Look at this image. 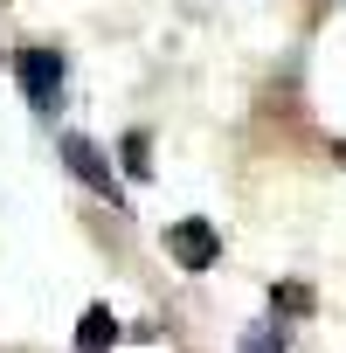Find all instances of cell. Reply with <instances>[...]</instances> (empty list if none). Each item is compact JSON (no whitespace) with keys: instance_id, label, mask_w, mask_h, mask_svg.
Instances as JSON below:
<instances>
[{"instance_id":"obj_4","label":"cell","mask_w":346,"mask_h":353,"mask_svg":"<svg viewBox=\"0 0 346 353\" xmlns=\"http://www.w3.org/2000/svg\"><path fill=\"white\" fill-rule=\"evenodd\" d=\"M77 346H83V353H111V346H118V319H111V305H90V312H83Z\"/></svg>"},{"instance_id":"obj_2","label":"cell","mask_w":346,"mask_h":353,"mask_svg":"<svg viewBox=\"0 0 346 353\" xmlns=\"http://www.w3.org/2000/svg\"><path fill=\"white\" fill-rule=\"evenodd\" d=\"M21 90H28L35 111H56V97H63V56L56 49H21Z\"/></svg>"},{"instance_id":"obj_3","label":"cell","mask_w":346,"mask_h":353,"mask_svg":"<svg viewBox=\"0 0 346 353\" xmlns=\"http://www.w3.org/2000/svg\"><path fill=\"white\" fill-rule=\"evenodd\" d=\"M63 159H70V173L90 188V194H104V201H118V181H111V159L90 145V139H63Z\"/></svg>"},{"instance_id":"obj_1","label":"cell","mask_w":346,"mask_h":353,"mask_svg":"<svg viewBox=\"0 0 346 353\" xmlns=\"http://www.w3.org/2000/svg\"><path fill=\"white\" fill-rule=\"evenodd\" d=\"M166 250H173V263H181V270H215L222 236H215V222L187 215V222H173V229H166Z\"/></svg>"},{"instance_id":"obj_6","label":"cell","mask_w":346,"mask_h":353,"mask_svg":"<svg viewBox=\"0 0 346 353\" xmlns=\"http://www.w3.org/2000/svg\"><path fill=\"white\" fill-rule=\"evenodd\" d=\"M277 312L305 319V312H312V291H305V284H277Z\"/></svg>"},{"instance_id":"obj_8","label":"cell","mask_w":346,"mask_h":353,"mask_svg":"<svg viewBox=\"0 0 346 353\" xmlns=\"http://www.w3.org/2000/svg\"><path fill=\"white\" fill-rule=\"evenodd\" d=\"M332 159H339V166H346V145H332Z\"/></svg>"},{"instance_id":"obj_5","label":"cell","mask_w":346,"mask_h":353,"mask_svg":"<svg viewBox=\"0 0 346 353\" xmlns=\"http://www.w3.org/2000/svg\"><path fill=\"white\" fill-rule=\"evenodd\" d=\"M125 173H132V181L152 173V139H145V132H125Z\"/></svg>"},{"instance_id":"obj_7","label":"cell","mask_w":346,"mask_h":353,"mask_svg":"<svg viewBox=\"0 0 346 353\" xmlns=\"http://www.w3.org/2000/svg\"><path fill=\"white\" fill-rule=\"evenodd\" d=\"M243 353H284V332H277V325H256V332L243 339Z\"/></svg>"}]
</instances>
